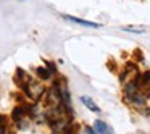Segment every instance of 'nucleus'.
Returning a JSON list of instances; mask_svg holds the SVG:
<instances>
[{"label": "nucleus", "instance_id": "f257e3e1", "mask_svg": "<svg viewBox=\"0 0 150 134\" xmlns=\"http://www.w3.org/2000/svg\"><path fill=\"white\" fill-rule=\"evenodd\" d=\"M24 91V94L28 95V97L31 99V100H34V102H39L40 99L44 97V95H45V87H44L42 84H40V82H37V81H33V79H31L29 82H28V86L26 87L23 89Z\"/></svg>", "mask_w": 150, "mask_h": 134}, {"label": "nucleus", "instance_id": "f03ea898", "mask_svg": "<svg viewBox=\"0 0 150 134\" xmlns=\"http://www.w3.org/2000/svg\"><path fill=\"white\" fill-rule=\"evenodd\" d=\"M140 73H139V68H137L136 63L129 62L124 65V68L121 69L120 73V81L123 82V84H127V82L131 81H136V79H139Z\"/></svg>", "mask_w": 150, "mask_h": 134}, {"label": "nucleus", "instance_id": "7ed1b4c3", "mask_svg": "<svg viewBox=\"0 0 150 134\" xmlns=\"http://www.w3.org/2000/svg\"><path fill=\"white\" fill-rule=\"evenodd\" d=\"M58 82V87H60V95H62V102H63V107L65 110L68 111L69 115H73V105H71V95H69V89H68V82L65 79H60Z\"/></svg>", "mask_w": 150, "mask_h": 134}, {"label": "nucleus", "instance_id": "20e7f679", "mask_svg": "<svg viewBox=\"0 0 150 134\" xmlns=\"http://www.w3.org/2000/svg\"><path fill=\"white\" fill-rule=\"evenodd\" d=\"M63 20L69 21V23H74V24H79V26H84V28H91V29H98V28H102L100 23L82 20V18H76V16H71V15H63Z\"/></svg>", "mask_w": 150, "mask_h": 134}, {"label": "nucleus", "instance_id": "39448f33", "mask_svg": "<svg viewBox=\"0 0 150 134\" xmlns=\"http://www.w3.org/2000/svg\"><path fill=\"white\" fill-rule=\"evenodd\" d=\"M31 81V78H29V74H28L24 69H21V68H18L16 69V74H15V82H16V86L18 87H21V89H24L28 86V82Z\"/></svg>", "mask_w": 150, "mask_h": 134}, {"label": "nucleus", "instance_id": "423d86ee", "mask_svg": "<svg viewBox=\"0 0 150 134\" xmlns=\"http://www.w3.org/2000/svg\"><path fill=\"white\" fill-rule=\"evenodd\" d=\"M137 81H139V86L142 87V91L145 92L147 97H149V95H150V92H149L150 91V71H149V69L144 71V73H140V76H139Z\"/></svg>", "mask_w": 150, "mask_h": 134}, {"label": "nucleus", "instance_id": "0eeeda50", "mask_svg": "<svg viewBox=\"0 0 150 134\" xmlns=\"http://www.w3.org/2000/svg\"><path fill=\"white\" fill-rule=\"evenodd\" d=\"M94 129L97 131V134H115L113 129L110 128V124L105 123L103 120H95L94 121Z\"/></svg>", "mask_w": 150, "mask_h": 134}, {"label": "nucleus", "instance_id": "6e6552de", "mask_svg": "<svg viewBox=\"0 0 150 134\" xmlns=\"http://www.w3.org/2000/svg\"><path fill=\"white\" fill-rule=\"evenodd\" d=\"M81 102H82V104H84L91 111H94V113H100V107H98V105L95 104V102L92 100L89 95H81Z\"/></svg>", "mask_w": 150, "mask_h": 134}, {"label": "nucleus", "instance_id": "1a4fd4ad", "mask_svg": "<svg viewBox=\"0 0 150 134\" xmlns=\"http://www.w3.org/2000/svg\"><path fill=\"white\" fill-rule=\"evenodd\" d=\"M36 74H37V78H39L40 81H49V79L52 78L50 71L45 68V66H39V68H36Z\"/></svg>", "mask_w": 150, "mask_h": 134}, {"label": "nucleus", "instance_id": "9d476101", "mask_svg": "<svg viewBox=\"0 0 150 134\" xmlns=\"http://www.w3.org/2000/svg\"><path fill=\"white\" fill-rule=\"evenodd\" d=\"M123 31H126V33H132V34H144L145 33V29H142V28H132V26H124Z\"/></svg>", "mask_w": 150, "mask_h": 134}, {"label": "nucleus", "instance_id": "9b49d317", "mask_svg": "<svg viewBox=\"0 0 150 134\" xmlns=\"http://www.w3.org/2000/svg\"><path fill=\"white\" fill-rule=\"evenodd\" d=\"M45 68L50 71V74H52V76H55V74H57V65H55V63H52V62H45Z\"/></svg>", "mask_w": 150, "mask_h": 134}, {"label": "nucleus", "instance_id": "f8f14e48", "mask_svg": "<svg viewBox=\"0 0 150 134\" xmlns=\"http://www.w3.org/2000/svg\"><path fill=\"white\" fill-rule=\"evenodd\" d=\"M84 131H86L87 134H97V131H95L92 126H86V128H84Z\"/></svg>", "mask_w": 150, "mask_h": 134}, {"label": "nucleus", "instance_id": "ddd939ff", "mask_svg": "<svg viewBox=\"0 0 150 134\" xmlns=\"http://www.w3.org/2000/svg\"><path fill=\"white\" fill-rule=\"evenodd\" d=\"M0 126H7V118L4 115H0Z\"/></svg>", "mask_w": 150, "mask_h": 134}, {"label": "nucleus", "instance_id": "4468645a", "mask_svg": "<svg viewBox=\"0 0 150 134\" xmlns=\"http://www.w3.org/2000/svg\"><path fill=\"white\" fill-rule=\"evenodd\" d=\"M7 133V126H0V134H5Z\"/></svg>", "mask_w": 150, "mask_h": 134}]
</instances>
